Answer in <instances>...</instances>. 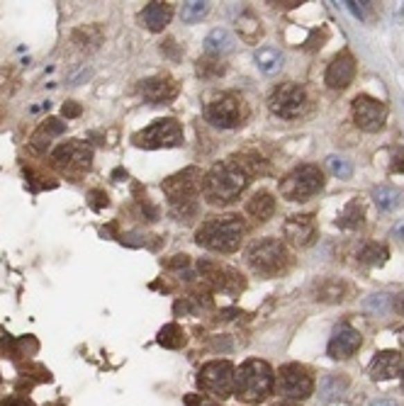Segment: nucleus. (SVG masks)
<instances>
[{"label":"nucleus","mask_w":404,"mask_h":406,"mask_svg":"<svg viewBox=\"0 0 404 406\" xmlns=\"http://www.w3.org/2000/svg\"><path fill=\"white\" fill-rule=\"evenodd\" d=\"M251 175L236 159L220 161L202 175V195L210 204H229L249 188Z\"/></svg>","instance_id":"nucleus-1"},{"label":"nucleus","mask_w":404,"mask_h":406,"mask_svg":"<svg viewBox=\"0 0 404 406\" xmlns=\"http://www.w3.org/2000/svg\"><path fill=\"white\" fill-rule=\"evenodd\" d=\"M161 188L168 197L170 214L178 222H190L197 217V195L202 188V173L197 168H185L183 173L170 175Z\"/></svg>","instance_id":"nucleus-2"},{"label":"nucleus","mask_w":404,"mask_h":406,"mask_svg":"<svg viewBox=\"0 0 404 406\" xmlns=\"http://www.w3.org/2000/svg\"><path fill=\"white\" fill-rule=\"evenodd\" d=\"M244 231V219L239 214H222V217H210L207 222H202V227L195 233V241L207 251L234 253L241 246Z\"/></svg>","instance_id":"nucleus-3"},{"label":"nucleus","mask_w":404,"mask_h":406,"mask_svg":"<svg viewBox=\"0 0 404 406\" xmlns=\"http://www.w3.org/2000/svg\"><path fill=\"white\" fill-rule=\"evenodd\" d=\"M275 389V375L265 360H246L234 375V394L246 404H263Z\"/></svg>","instance_id":"nucleus-4"},{"label":"nucleus","mask_w":404,"mask_h":406,"mask_svg":"<svg viewBox=\"0 0 404 406\" xmlns=\"http://www.w3.org/2000/svg\"><path fill=\"white\" fill-rule=\"evenodd\" d=\"M249 265L261 278H275L290 265V253L278 238H263L254 243L249 251Z\"/></svg>","instance_id":"nucleus-5"},{"label":"nucleus","mask_w":404,"mask_h":406,"mask_svg":"<svg viewBox=\"0 0 404 406\" xmlns=\"http://www.w3.org/2000/svg\"><path fill=\"white\" fill-rule=\"evenodd\" d=\"M324 188V173L317 166H299L280 183V195L288 202H305Z\"/></svg>","instance_id":"nucleus-6"},{"label":"nucleus","mask_w":404,"mask_h":406,"mask_svg":"<svg viewBox=\"0 0 404 406\" xmlns=\"http://www.w3.org/2000/svg\"><path fill=\"white\" fill-rule=\"evenodd\" d=\"M234 365L229 360H210L200 367L197 387L215 399H227L234 394Z\"/></svg>","instance_id":"nucleus-7"},{"label":"nucleus","mask_w":404,"mask_h":406,"mask_svg":"<svg viewBox=\"0 0 404 406\" xmlns=\"http://www.w3.org/2000/svg\"><path fill=\"white\" fill-rule=\"evenodd\" d=\"M132 141L139 149H173V146L183 144V127L173 117L156 119L144 132H137L132 136Z\"/></svg>","instance_id":"nucleus-8"},{"label":"nucleus","mask_w":404,"mask_h":406,"mask_svg":"<svg viewBox=\"0 0 404 406\" xmlns=\"http://www.w3.org/2000/svg\"><path fill=\"white\" fill-rule=\"evenodd\" d=\"M275 387L280 394L288 396V401H302L310 399L315 391V377H312L310 367L299 365V362H288L280 367Z\"/></svg>","instance_id":"nucleus-9"},{"label":"nucleus","mask_w":404,"mask_h":406,"mask_svg":"<svg viewBox=\"0 0 404 406\" xmlns=\"http://www.w3.org/2000/svg\"><path fill=\"white\" fill-rule=\"evenodd\" d=\"M51 164H54V168H59L64 175L78 178V175H83L85 170L90 168V164H93V151H90L83 141H66V144H61L59 149L51 154Z\"/></svg>","instance_id":"nucleus-10"},{"label":"nucleus","mask_w":404,"mask_h":406,"mask_svg":"<svg viewBox=\"0 0 404 406\" xmlns=\"http://www.w3.org/2000/svg\"><path fill=\"white\" fill-rule=\"evenodd\" d=\"M268 107L273 114L283 119H295L305 112L307 107V93L302 85L297 83H283L270 93L268 98Z\"/></svg>","instance_id":"nucleus-11"},{"label":"nucleus","mask_w":404,"mask_h":406,"mask_svg":"<svg viewBox=\"0 0 404 406\" xmlns=\"http://www.w3.org/2000/svg\"><path fill=\"white\" fill-rule=\"evenodd\" d=\"M351 117H353L358 129H363V132H368V134H375L385 127L387 107H385V103H380L378 98L358 95V98H353V103H351Z\"/></svg>","instance_id":"nucleus-12"},{"label":"nucleus","mask_w":404,"mask_h":406,"mask_svg":"<svg viewBox=\"0 0 404 406\" xmlns=\"http://www.w3.org/2000/svg\"><path fill=\"white\" fill-rule=\"evenodd\" d=\"M205 117H207V122L215 124V127L234 129V127H239L241 119H244V105H241V100L236 98L234 93H225L207 105Z\"/></svg>","instance_id":"nucleus-13"},{"label":"nucleus","mask_w":404,"mask_h":406,"mask_svg":"<svg viewBox=\"0 0 404 406\" xmlns=\"http://www.w3.org/2000/svg\"><path fill=\"white\" fill-rule=\"evenodd\" d=\"M200 275H202V280L210 288L222 290V292H229V294H236L246 288L244 278L236 273L234 267L222 265V263H215V261H200Z\"/></svg>","instance_id":"nucleus-14"},{"label":"nucleus","mask_w":404,"mask_h":406,"mask_svg":"<svg viewBox=\"0 0 404 406\" xmlns=\"http://www.w3.org/2000/svg\"><path fill=\"white\" fill-rule=\"evenodd\" d=\"M360 343H363V338H360V333L351 324H339L334 328V333H331V341L326 351H329V355L334 360H349L360 348Z\"/></svg>","instance_id":"nucleus-15"},{"label":"nucleus","mask_w":404,"mask_h":406,"mask_svg":"<svg viewBox=\"0 0 404 406\" xmlns=\"http://www.w3.org/2000/svg\"><path fill=\"white\" fill-rule=\"evenodd\" d=\"M283 233L292 246H299V248L312 246L317 238L315 217H312V214H295V217H290L288 222H285Z\"/></svg>","instance_id":"nucleus-16"},{"label":"nucleus","mask_w":404,"mask_h":406,"mask_svg":"<svg viewBox=\"0 0 404 406\" xmlns=\"http://www.w3.org/2000/svg\"><path fill=\"white\" fill-rule=\"evenodd\" d=\"M353 78H355L353 54H351V51H341V54L329 64V69H326V76H324L326 85L334 90H344L353 83Z\"/></svg>","instance_id":"nucleus-17"},{"label":"nucleus","mask_w":404,"mask_h":406,"mask_svg":"<svg viewBox=\"0 0 404 406\" xmlns=\"http://www.w3.org/2000/svg\"><path fill=\"white\" fill-rule=\"evenodd\" d=\"M402 365H404L402 353L383 351L373 358V362H370V367H368V375H370V380H375V382L392 380V377H397L399 372H402Z\"/></svg>","instance_id":"nucleus-18"},{"label":"nucleus","mask_w":404,"mask_h":406,"mask_svg":"<svg viewBox=\"0 0 404 406\" xmlns=\"http://www.w3.org/2000/svg\"><path fill=\"white\" fill-rule=\"evenodd\" d=\"M141 95L151 105H161L178 95V85H175V80L170 76H156V78H149L141 83Z\"/></svg>","instance_id":"nucleus-19"},{"label":"nucleus","mask_w":404,"mask_h":406,"mask_svg":"<svg viewBox=\"0 0 404 406\" xmlns=\"http://www.w3.org/2000/svg\"><path fill=\"white\" fill-rule=\"evenodd\" d=\"M170 17H173V8L168 3H149L141 10V22L149 32H164Z\"/></svg>","instance_id":"nucleus-20"},{"label":"nucleus","mask_w":404,"mask_h":406,"mask_svg":"<svg viewBox=\"0 0 404 406\" xmlns=\"http://www.w3.org/2000/svg\"><path fill=\"white\" fill-rule=\"evenodd\" d=\"M246 212H249L254 219H258V222H268V219L275 214L273 195L265 193V190H258V193L246 202Z\"/></svg>","instance_id":"nucleus-21"},{"label":"nucleus","mask_w":404,"mask_h":406,"mask_svg":"<svg viewBox=\"0 0 404 406\" xmlns=\"http://www.w3.org/2000/svg\"><path fill=\"white\" fill-rule=\"evenodd\" d=\"M346 292H349V288H346L341 280H334V278L322 280V283L315 285V299L317 302H326V304L344 302Z\"/></svg>","instance_id":"nucleus-22"},{"label":"nucleus","mask_w":404,"mask_h":406,"mask_svg":"<svg viewBox=\"0 0 404 406\" xmlns=\"http://www.w3.org/2000/svg\"><path fill=\"white\" fill-rule=\"evenodd\" d=\"M64 129H66L64 122L49 117L39 129H37L35 134H32V149H35V151H46V149H49V144H51V139H54V136H59V134H64Z\"/></svg>","instance_id":"nucleus-23"},{"label":"nucleus","mask_w":404,"mask_h":406,"mask_svg":"<svg viewBox=\"0 0 404 406\" xmlns=\"http://www.w3.org/2000/svg\"><path fill=\"white\" fill-rule=\"evenodd\" d=\"M234 49V35L225 27H217L212 30L210 35L205 37V51L212 56H222V54H229Z\"/></svg>","instance_id":"nucleus-24"},{"label":"nucleus","mask_w":404,"mask_h":406,"mask_svg":"<svg viewBox=\"0 0 404 406\" xmlns=\"http://www.w3.org/2000/svg\"><path fill=\"white\" fill-rule=\"evenodd\" d=\"M254 59H256V66H258V71H261V73H265V76H273V73H278V71L283 69V54H280L278 49H273V46L256 49Z\"/></svg>","instance_id":"nucleus-25"},{"label":"nucleus","mask_w":404,"mask_h":406,"mask_svg":"<svg viewBox=\"0 0 404 406\" xmlns=\"http://www.w3.org/2000/svg\"><path fill=\"white\" fill-rule=\"evenodd\" d=\"M363 222H365V209L358 200H351V202L341 209L339 217H336V224H339L341 229H358V227H363Z\"/></svg>","instance_id":"nucleus-26"},{"label":"nucleus","mask_w":404,"mask_h":406,"mask_svg":"<svg viewBox=\"0 0 404 406\" xmlns=\"http://www.w3.org/2000/svg\"><path fill=\"white\" fill-rule=\"evenodd\" d=\"M159 343L164 348H170V351H178V348L185 346V331L178 324H166L159 331Z\"/></svg>","instance_id":"nucleus-27"},{"label":"nucleus","mask_w":404,"mask_h":406,"mask_svg":"<svg viewBox=\"0 0 404 406\" xmlns=\"http://www.w3.org/2000/svg\"><path fill=\"white\" fill-rule=\"evenodd\" d=\"M387 256L389 253L383 243H365L358 251V261L363 263V265H383V263L387 261Z\"/></svg>","instance_id":"nucleus-28"},{"label":"nucleus","mask_w":404,"mask_h":406,"mask_svg":"<svg viewBox=\"0 0 404 406\" xmlns=\"http://www.w3.org/2000/svg\"><path fill=\"white\" fill-rule=\"evenodd\" d=\"M373 200L375 204H378L380 209H385V212H389V209H394L399 204V195L394 188H387V185H380V188L373 190Z\"/></svg>","instance_id":"nucleus-29"},{"label":"nucleus","mask_w":404,"mask_h":406,"mask_svg":"<svg viewBox=\"0 0 404 406\" xmlns=\"http://www.w3.org/2000/svg\"><path fill=\"white\" fill-rule=\"evenodd\" d=\"M207 12H210V3L190 0V3H185L183 6V10H180V17H183V22H200Z\"/></svg>","instance_id":"nucleus-30"},{"label":"nucleus","mask_w":404,"mask_h":406,"mask_svg":"<svg viewBox=\"0 0 404 406\" xmlns=\"http://www.w3.org/2000/svg\"><path fill=\"white\" fill-rule=\"evenodd\" d=\"M239 32H241V37H244V39L256 42L261 35H263V27H261V22L256 20L254 15H246V17H241V20H239Z\"/></svg>","instance_id":"nucleus-31"},{"label":"nucleus","mask_w":404,"mask_h":406,"mask_svg":"<svg viewBox=\"0 0 404 406\" xmlns=\"http://www.w3.org/2000/svg\"><path fill=\"white\" fill-rule=\"evenodd\" d=\"M225 64H217V61L212 59H200L197 61V76H202V78H217V76L225 73Z\"/></svg>","instance_id":"nucleus-32"},{"label":"nucleus","mask_w":404,"mask_h":406,"mask_svg":"<svg viewBox=\"0 0 404 406\" xmlns=\"http://www.w3.org/2000/svg\"><path fill=\"white\" fill-rule=\"evenodd\" d=\"M329 168L334 175H339L341 180L351 178V173H353V166H351V161L341 159V156H329Z\"/></svg>","instance_id":"nucleus-33"},{"label":"nucleus","mask_w":404,"mask_h":406,"mask_svg":"<svg viewBox=\"0 0 404 406\" xmlns=\"http://www.w3.org/2000/svg\"><path fill=\"white\" fill-rule=\"evenodd\" d=\"M37 351H39V343L32 336L17 338V358H30V355H35Z\"/></svg>","instance_id":"nucleus-34"},{"label":"nucleus","mask_w":404,"mask_h":406,"mask_svg":"<svg viewBox=\"0 0 404 406\" xmlns=\"http://www.w3.org/2000/svg\"><path fill=\"white\" fill-rule=\"evenodd\" d=\"M0 358H12V360H17V338L0 336Z\"/></svg>","instance_id":"nucleus-35"},{"label":"nucleus","mask_w":404,"mask_h":406,"mask_svg":"<svg viewBox=\"0 0 404 406\" xmlns=\"http://www.w3.org/2000/svg\"><path fill=\"white\" fill-rule=\"evenodd\" d=\"M387 302L389 297L387 294H373V297L365 302V309H375V312H385L387 309Z\"/></svg>","instance_id":"nucleus-36"},{"label":"nucleus","mask_w":404,"mask_h":406,"mask_svg":"<svg viewBox=\"0 0 404 406\" xmlns=\"http://www.w3.org/2000/svg\"><path fill=\"white\" fill-rule=\"evenodd\" d=\"M88 200H90V207H93V209L107 207V195L103 193V190H90V193H88Z\"/></svg>","instance_id":"nucleus-37"},{"label":"nucleus","mask_w":404,"mask_h":406,"mask_svg":"<svg viewBox=\"0 0 404 406\" xmlns=\"http://www.w3.org/2000/svg\"><path fill=\"white\" fill-rule=\"evenodd\" d=\"M392 173H404V149H397L392 154V164H389Z\"/></svg>","instance_id":"nucleus-38"},{"label":"nucleus","mask_w":404,"mask_h":406,"mask_svg":"<svg viewBox=\"0 0 404 406\" xmlns=\"http://www.w3.org/2000/svg\"><path fill=\"white\" fill-rule=\"evenodd\" d=\"M61 112H64V117H66V119H71V117H78V114L83 112V107H80L78 103H66Z\"/></svg>","instance_id":"nucleus-39"},{"label":"nucleus","mask_w":404,"mask_h":406,"mask_svg":"<svg viewBox=\"0 0 404 406\" xmlns=\"http://www.w3.org/2000/svg\"><path fill=\"white\" fill-rule=\"evenodd\" d=\"M349 6V10L353 12L355 17H365V10H368L370 3H346Z\"/></svg>","instance_id":"nucleus-40"},{"label":"nucleus","mask_w":404,"mask_h":406,"mask_svg":"<svg viewBox=\"0 0 404 406\" xmlns=\"http://www.w3.org/2000/svg\"><path fill=\"white\" fill-rule=\"evenodd\" d=\"M0 406H35L30 399H20V396H10V399H3Z\"/></svg>","instance_id":"nucleus-41"},{"label":"nucleus","mask_w":404,"mask_h":406,"mask_svg":"<svg viewBox=\"0 0 404 406\" xmlns=\"http://www.w3.org/2000/svg\"><path fill=\"white\" fill-rule=\"evenodd\" d=\"M185 406H217V404L210 399H202V396H188V399H185Z\"/></svg>","instance_id":"nucleus-42"},{"label":"nucleus","mask_w":404,"mask_h":406,"mask_svg":"<svg viewBox=\"0 0 404 406\" xmlns=\"http://www.w3.org/2000/svg\"><path fill=\"white\" fill-rule=\"evenodd\" d=\"M168 267H188V256H175L173 261L168 263Z\"/></svg>","instance_id":"nucleus-43"},{"label":"nucleus","mask_w":404,"mask_h":406,"mask_svg":"<svg viewBox=\"0 0 404 406\" xmlns=\"http://www.w3.org/2000/svg\"><path fill=\"white\" fill-rule=\"evenodd\" d=\"M394 309H397V312H399V314H404V292H402V294H399V297H397V299H394Z\"/></svg>","instance_id":"nucleus-44"},{"label":"nucleus","mask_w":404,"mask_h":406,"mask_svg":"<svg viewBox=\"0 0 404 406\" xmlns=\"http://www.w3.org/2000/svg\"><path fill=\"white\" fill-rule=\"evenodd\" d=\"M370 406H397V404L389 399H378V401H370Z\"/></svg>","instance_id":"nucleus-45"},{"label":"nucleus","mask_w":404,"mask_h":406,"mask_svg":"<svg viewBox=\"0 0 404 406\" xmlns=\"http://www.w3.org/2000/svg\"><path fill=\"white\" fill-rule=\"evenodd\" d=\"M273 406H299L297 401H278V404H273Z\"/></svg>","instance_id":"nucleus-46"},{"label":"nucleus","mask_w":404,"mask_h":406,"mask_svg":"<svg viewBox=\"0 0 404 406\" xmlns=\"http://www.w3.org/2000/svg\"><path fill=\"white\" fill-rule=\"evenodd\" d=\"M402 389H404V370H402Z\"/></svg>","instance_id":"nucleus-47"}]
</instances>
